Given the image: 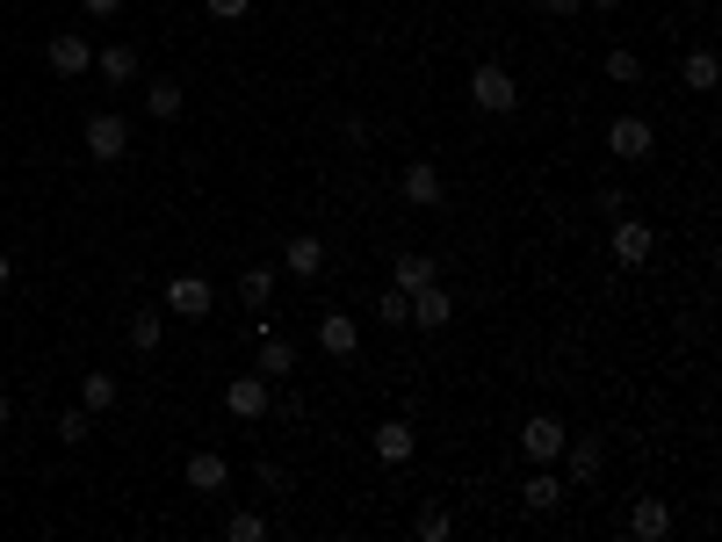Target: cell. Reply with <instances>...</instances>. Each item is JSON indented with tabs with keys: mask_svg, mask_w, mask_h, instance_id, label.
<instances>
[{
	"mask_svg": "<svg viewBox=\"0 0 722 542\" xmlns=\"http://www.w3.org/2000/svg\"><path fill=\"white\" fill-rule=\"evenodd\" d=\"M470 102H477L484 116H506V109L520 102V80H514V72L499 66V58H484V66L470 72Z\"/></svg>",
	"mask_w": 722,
	"mask_h": 542,
	"instance_id": "obj_1",
	"label": "cell"
},
{
	"mask_svg": "<svg viewBox=\"0 0 722 542\" xmlns=\"http://www.w3.org/2000/svg\"><path fill=\"white\" fill-rule=\"evenodd\" d=\"M651 225H643V217H614V232H607V253H614L621 268H643L651 261Z\"/></svg>",
	"mask_w": 722,
	"mask_h": 542,
	"instance_id": "obj_2",
	"label": "cell"
},
{
	"mask_svg": "<svg viewBox=\"0 0 722 542\" xmlns=\"http://www.w3.org/2000/svg\"><path fill=\"white\" fill-rule=\"evenodd\" d=\"M397 195H405L413 211H433V203L448 195V181H441V167H433V159H413V167L397 174Z\"/></svg>",
	"mask_w": 722,
	"mask_h": 542,
	"instance_id": "obj_3",
	"label": "cell"
},
{
	"mask_svg": "<svg viewBox=\"0 0 722 542\" xmlns=\"http://www.w3.org/2000/svg\"><path fill=\"white\" fill-rule=\"evenodd\" d=\"M564 441H571V427L556 420V413H534V420L520 427V449H528L534 463H556V455H564Z\"/></svg>",
	"mask_w": 722,
	"mask_h": 542,
	"instance_id": "obj_4",
	"label": "cell"
},
{
	"mask_svg": "<svg viewBox=\"0 0 722 542\" xmlns=\"http://www.w3.org/2000/svg\"><path fill=\"white\" fill-rule=\"evenodd\" d=\"M651 145H657V131L643 116H614V123H607V153H614V159H651Z\"/></svg>",
	"mask_w": 722,
	"mask_h": 542,
	"instance_id": "obj_5",
	"label": "cell"
},
{
	"mask_svg": "<svg viewBox=\"0 0 722 542\" xmlns=\"http://www.w3.org/2000/svg\"><path fill=\"white\" fill-rule=\"evenodd\" d=\"M44 66L58 72V80H80L87 66H94V52H87V36H72V30H58L52 44H44Z\"/></svg>",
	"mask_w": 722,
	"mask_h": 542,
	"instance_id": "obj_6",
	"label": "cell"
},
{
	"mask_svg": "<svg viewBox=\"0 0 722 542\" xmlns=\"http://www.w3.org/2000/svg\"><path fill=\"white\" fill-rule=\"evenodd\" d=\"M282 268H290L296 282H318L326 275V239H318V232H296V239L282 246Z\"/></svg>",
	"mask_w": 722,
	"mask_h": 542,
	"instance_id": "obj_7",
	"label": "cell"
},
{
	"mask_svg": "<svg viewBox=\"0 0 722 542\" xmlns=\"http://www.w3.org/2000/svg\"><path fill=\"white\" fill-rule=\"evenodd\" d=\"M224 405H232V420H260V413L275 405V398H268V376H260V369H253V376H232Z\"/></svg>",
	"mask_w": 722,
	"mask_h": 542,
	"instance_id": "obj_8",
	"label": "cell"
},
{
	"mask_svg": "<svg viewBox=\"0 0 722 542\" xmlns=\"http://www.w3.org/2000/svg\"><path fill=\"white\" fill-rule=\"evenodd\" d=\"M167 312L173 318H203L210 312V282L203 275H173L167 282Z\"/></svg>",
	"mask_w": 722,
	"mask_h": 542,
	"instance_id": "obj_9",
	"label": "cell"
},
{
	"mask_svg": "<svg viewBox=\"0 0 722 542\" xmlns=\"http://www.w3.org/2000/svg\"><path fill=\"white\" fill-rule=\"evenodd\" d=\"M318 348H326L332 362H347V354L361 348V326H354L347 312H326V318H318Z\"/></svg>",
	"mask_w": 722,
	"mask_h": 542,
	"instance_id": "obj_10",
	"label": "cell"
},
{
	"mask_svg": "<svg viewBox=\"0 0 722 542\" xmlns=\"http://www.w3.org/2000/svg\"><path fill=\"white\" fill-rule=\"evenodd\" d=\"M448 318H455V297H448L441 282H427V290H413V326H427V332H441Z\"/></svg>",
	"mask_w": 722,
	"mask_h": 542,
	"instance_id": "obj_11",
	"label": "cell"
},
{
	"mask_svg": "<svg viewBox=\"0 0 722 542\" xmlns=\"http://www.w3.org/2000/svg\"><path fill=\"white\" fill-rule=\"evenodd\" d=\"M629 535H636V542H665L672 535V507H665V499H636V507H629Z\"/></svg>",
	"mask_w": 722,
	"mask_h": 542,
	"instance_id": "obj_12",
	"label": "cell"
},
{
	"mask_svg": "<svg viewBox=\"0 0 722 542\" xmlns=\"http://www.w3.org/2000/svg\"><path fill=\"white\" fill-rule=\"evenodd\" d=\"M600 463H607V449H600L593 434L564 441V471H571V485H593V477H600Z\"/></svg>",
	"mask_w": 722,
	"mask_h": 542,
	"instance_id": "obj_13",
	"label": "cell"
},
{
	"mask_svg": "<svg viewBox=\"0 0 722 542\" xmlns=\"http://www.w3.org/2000/svg\"><path fill=\"white\" fill-rule=\"evenodd\" d=\"M123 145H131V123H123V116H94V123H87V153H94V159H123Z\"/></svg>",
	"mask_w": 722,
	"mask_h": 542,
	"instance_id": "obj_14",
	"label": "cell"
},
{
	"mask_svg": "<svg viewBox=\"0 0 722 542\" xmlns=\"http://www.w3.org/2000/svg\"><path fill=\"white\" fill-rule=\"evenodd\" d=\"M369 449H376V455H383V463H413V449H419V434H413V427H405V420H383V427H376V434H369Z\"/></svg>",
	"mask_w": 722,
	"mask_h": 542,
	"instance_id": "obj_15",
	"label": "cell"
},
{
	"mask_svg": "<svg viewBox=\"0 0 722 542\" xmlns=\"http://www.w3.org/2000/svg\"><path fill=\"white\" fill-rule=\"evenodd\" d=\"M224 485H232V463L217 449H195L189 455V492H224Z\"/></svg>",
	"mask_w": 722,
	"mask_h": 542,
	"instance_id": "obj_16",
	"label": "cell"
},
{
	"mask_svg": "<svg viewBox=\"0 0 722 542\" xmlns=\"http://www.w3.org/2000/svg\"><path fill=\"white\" fill-rule=\"evenodd\" d=\"M427 282H441V268H433V253H405V261L391 268V290H405V297H413V290H427Z\"/></svg>",
	"mask_w": 722,
	"mask_h": 542,
	"instance_id": "obj_17",
	"label": "cell"
},
{
	"mask_svg": "<svg viewBox=\"0 0 722 542\" xmlns=\"http://www.w3.org/2000/svg\"><path fill=\"white\" fill-rule=\"evenodd\" d=\"M520 499H528V513H556V499H564V477H556V471H534L528 485H520Z\"/></svg>",
	"mask_w": 722,
	"mask_h": 542,
	"instance_id": "obj_18",
	"label": "cell"
},
{
	"mask_svg": "<svg viewBox=\"0 0 722 542\" xmlns=\"http://www.w3.org/2000/svg\"><path fill=\"white\" fill-rule=\"evenodd\" d=\"M290 369H296V348H290V340H275V332H260V376H268V384H282Z\"/></svg>",
	"mask_w": 722,
	"mask_h": 542,
	"instance_id": "obj_19",
	"label": "cell"
},
{
	"mask_svg": "<svg viewBox=\"0 0 722 542\" xmlns=\"http://www.w3.org/2000/svg\"><path fill=\"white\" fill-rule=\"evenodd\" d=\"M94 66H102V80H109V88H123V80H138V52H131V44H109V52L94 58Z\"/></svg>",
	"mask_w": 722,
	"mask_h": 542,
	"instance_id": "obj_20",
	"label": "cell"
},
{
	"mask_svg": "<svg viewBox=\"0 0 722 542\" xmlns=\"http://www.w3.org/2000/svg\"><path fill=\"white\" fill-rule=\"evenodd\" d=\"M181 102H189V94H181V80H153V88H145V109H153L159 123L181 116Z\"/></svg>",
	"mask_w": 722,
	"mask_h": 542,
	"instance_id": "obj_21",
	"label": "cell"
},
{
	"mask_svg": "<svg viewBox=\"0 0 722 542\" xmlns=\"http://www.w3.org/2000/svg\"><path fill=\"white\" fill-rule=\"evenodd\" d=\"M268 297H275V275H268V268H246V275H239V304H246V312H268Z\"/></svg>",
	"mask_w": 722,
	"mask_h": 542,
	"instance_id": "obj_22",
	"label": "cell"
},
{
	"mask_svg": "<svg viewBox=\"0 0 722 542\" xmlns=\"http://www.w3.org/2000/svg\"><path fill=\"white\" fill-rule=\"evenodd\" d=\"M80 405H87V413H109V405H116V376H109V369H87Z\"/></svg>",
	"mask_w": 722,
	"mask_h": 542,
	"instance_id": "obj_23",
	"label": "cell"
},
{
	"mask_svg": "<svg viewBox=\"0 0 722 542\" xmlns=\"http://www.w3.org/2000/svg\"><path fill=\"white\" fill-rule=\"evenodd\" d=\"M679 80H687L693 94H708V88H715V52H687V66H679Z\"/></svg>",
	"mask_w": 722,
	"mask_h": 542,
	"instance_id": "obj_24",
	"label": "cell"
},
{
	"mask_svg": "<svg viewBox=\"0 0 722 542\" xmlns=\"http://www.w3.org/2000/svg\"><path fill=\"white\" fill-rule=\"evenodd\" d=\"M159 326H167L159 312H138V318H131V348H138V354H153V348H159Z\"/></svg>",
	"mask_w": 722,
	"mask_h": 542,
	"instance_id": "obj_25",
	"label": "cell"
},
{
	"mask_svg": "<svg viewBox=\"0 0 722 542\" xmlns=\"http://www.w3.org/2000/svg\"><path fill=\"white\" fill-rule=\"evenodd\" d=\"M448 535H455V513H448V507H427V513H419V542H448Z\"/></svg>",
	"mask_w": 722,
	"mask_h": 542,
	"instance_id": "obj_26",
	"label": "cell"
},
{
	"mask_svg": "<svg viewBox=\"0 0 722 542\" xmlns=\"http://www.w3.org/2000/svg\"><path fill=\"white\" fill-rule=\"evenodd\" d=\"M383 326H413V297H405V290H383Z\"/></svg>",
	"mask_w": 722,
	"mask_h": 542,
	"instance_id": "obj_27",
	"label": "cell"
},
{
	"mask_svg": "<svg viewBox=\"0 0 722 542\" xmlns=\"http://www.w3.org/2000/svg\"><path fill=\"white\" fill-rule=\"evenodd\" d=\"M224 535H232V542H260V535H268V521H260V513H232Z\"/></svg>",
	"mask_w": 722,
	"mask_h": 542,
	"instance_id": "obj_28",
	"label": "cell"
},
{
	"mask_svg": "<svg viewBox=\"0 0 722 542\" xmlns=\"http://www.w3.org/2000/svg\"><path fill=\"white\" fill-rule=\"evenodd\" d=\"M607 80H621V88H629V80H643L636 52H607Z\"/></svg>",
	"mask_w": 722,
	"mask_h": 542,
	"instance_id": "obj_29",
	"label": "cell"
},
{
	"mask_svg": "<svg viewBox=\"0 0 722 542\" xmlns=\"http://www.w3.org/2000/svg\"><path fill=\"white\" fill-rule=\"evenodd\" d=\"M87 427H94L87 405H80V413H58V441H87Z\"/></svg>",
	"mask_w": 722,
	"mask_h": 542,
	"instance_id": "obj_30",
	"label": "cell"
},
{
	"mask_svg": "<svg viewBox=\"0 0 722 542\" xmlns=\"http://www.w3.org/2000/svg\"><path fill=\"white\" fill-rule=\"evenodd\" d=\"M203 8H210V15H217V22H239L246 8H253V0H203Z\"/></svg>",
	"mask_w": 722,
	"mask_h": 542,
	"instance_id": "obj_31",
	"label": "cell"
},
{
	"mask_svg": "<svg viewBox=\"0 0 722 542\" xmlns=\"http://www.w3.org/2000/svg\"><path fill=\"white\" fill-rule=\"evenodd\" d=\"M585 0H542V15H578Z\"/></svg>",
	"mask_w": 722,
	"mask_h": 542,
	"instance_id": "obj_32",
	"label": "cell"
},
{
	"mask_svg": "<svg viewBox=\"0 0 722 542\" xmlns=\"http://www.w3.org/2000/svg\"><path fill=\"white\" fill-rule=\"evenodd\" d=\"M80 8H87V15H116L123 0H80Z\"/></svg>",
	"mask_w": 722,
	"mask_h": 542,
	"instance_id": "obj_33",
	"label": "cell"
},
{
	"mask_svg": "<svg viewBox=\"0 0 722 542\" xmlns=\"http://www.w3.org/2000/svg\"><path fill=\"white\" fill-rule=\"evenodd\" d=\"M8 282H15V261H8V253H0V290H8Z\"/></svg>",
	"mask_w": 722,
	"mask_h": 542,
	"instance_id": "obj_34",
	"label": "cell"
},
{
	"mask_svg": "<svg viewBox=\"0 0 722 542\" xmlns=\"http://www.w3.org/2000/svg\"><path fill=\"white\" fill-rule=\"evenodd\" d=\"M593 8H600V15H614V8H621V0H593Z\"/></svg>",
	"mask_w": 722,
	"mask_h": 542,
	"instance_id": "obj_35",
	"label": "cell"
},
{
	"mask_svg": "<svg viewBox=\"0 0 722 542\" xmlns=\"http://www.w3.org/2000/svg\"><path fill=\"white\" fill-rule=\"evenodd\" d=\"M0 427H8V398H0Z\"/></svg>",
	"mask_w": 722,
	"mask_h": 542,
	"instance_id": "obj_36",
	"label": "cell"
}]
</instances>
